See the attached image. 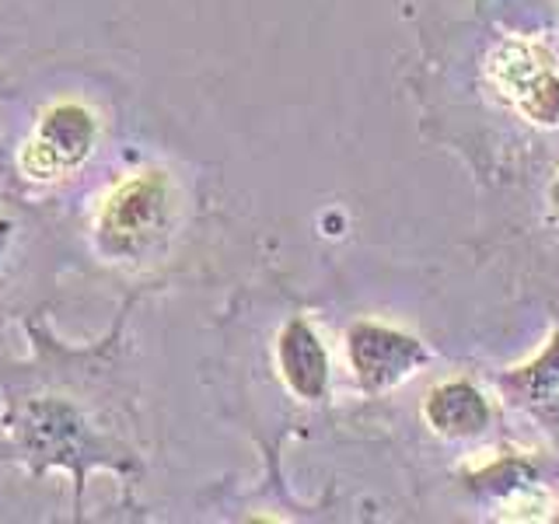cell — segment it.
I'll list each match as a JSON object with an SVG mask.
<instances>
[{
    "instance_id": "cell-1",
    "label": "cell",
    "mask_w": 559,
    "mask_h": 524,
    "mask_svg": "<svg viewBox=\"0 0 559 524\" xmlns=\"http://www.w3.org/2000/svg\"><path fill=\"white\" fill-rule=\"evenodd\" d=\"M14 437L17 448L25 451V458L35 462V472L49 465L67 468L70 476L84 483L87 468L109 465V468H127L130 454L116 441L102 437L92 424L84 419L78 406H70L67 398H32L14 413Z\"/></svg>"
},
{
    "instance_id": "cell-2",
    "label": "cell",
    "mask_w": 559,
    "mask_h": 524,
    "mask_svg": "<svg viewBox=\"0 0 559 524\" xmlns=\"http://www.w3.org/2000/svg\"><path fill=\"white\" fill-rule=\"evenodd\" d=\"M175 214V189L162 168L136 171L105 192L92 224L95 249L112 262L144 259L168 235Z\"/></svg>"
},
{
    "instance_id": "cell-3",
    "label": "cell",
    "mask_w": 559,
    "mask_h": 524,
    "mask_svg": "<svg viewBox=\"0 0 559 524\" xmlns=\"http://www.w3.org/2000/svg\"><path fill=\"white\" fill-rule=\"evenodd\" d=\"M102 140V119L92 105L78 98L49 102L35 116L28 136L17 147V171L32 186H52L70 179L95 157Z\"/></svg>"
},
{
    "instance_id": "cell-4",
    "label": "cell",
    "mask_w": 559,
    "mask_h": 524,
    "mask_svg": "<svg viewBox=\"0 0 559 524\" xmlns=\"http://www.w3.org/2000/svg\"><path fill=\"white\" fill-rule=\"evenodd\" d=\"M346 357L367 395H384L409 381L433 360L427 343L381 322H354L346 329Z\"/></svg>"
},
{
    "instance_id": "cell-5",
    "label": "cell",
    "mask_w": 559,
    "mask_h": 524,
    "mask_svg": "<svg viewBox=\"0 0 559 524\" xmlns=\"http://www.w3.org/2000/svg\"><path fill=\"white\" fill-rule=\"evenodd\" d=\"M276 367L280 378H284L287 389L305 398V402H319L329 392V349L322 336L314 332L305 319H290L276 336Z\"/></svg>"
},
{
    "instance_id": "cell-6",
    "label": "cell",
    "mask_w": 559,
    "mask_h": 524,
    "mask_svg": "<svg viewBox=\"0 0 559 524\" xmlns=\"http://www.w3.org/2000/svg\"><path fill=\"white\" fill-rule=\"evenodd\" d=\"M493 70H507L497 81L507 87V95L514 98L518 109L538 127H556L559 122V78L549 67L535 60L532 49L524 46H507L493 60Z\"/></svg>"
},
{
    "instance_id": "cell-7",
    "label": "cell",
    "mask_w": 559,
    "mask_h": 524,
    "mask_svg": "<svg viewBox=\"0 0 559 524\" xmlns=\"http://www.w3.org/2000/svg\"><path fill=\"white\" fill-rule=\"evenodd\" d=\"M427 424L433 433L448 437V441H468V437H483L489 430V402L486 395L465 378H454L437 384L427 398Z\"/></svg>"
},
{
    "instance_id": "cell-8",
    "label": "cell",
    "mask_w": 559,
    "mask_h": 524,
    "mask_svg": "<svg viewBox=\"0 0 559 524\" xmlns=\"http://www.w3.org/2000/svg\"><path fill=\"white\" fill-rule=\"evenodd\" d=\"M503 389L514 392L518 402L524 406H549V402H559V332L552 336V343L542 349V357L518 367L503 378Z\"/></svg>"
},
{
    "instance_id": "cell-9",
    "label": "cell",
    "mask_w": 559,
    "mask_h": 524,
    "mask_svg": "<svg viewBox=\"0 0 559 524\" xmlns=\"http://www.w3.org/2000/svg\"><path fill=\"white\" fill-rule=\"evenodd\" d=\"M532 479V472L524 468L521 462H511V458H503L497 465H489L483 468L479 476H472L468 483L479 489V493H511V489H518L521 483H528Z\"/></svg>"
},
{
    "instance_id": "cell-10",
    "label": "cell",
    "mask_w": 559,
    "mask_h": 524,
    "mask_svg": "<svg viewBox=\"0 0 559 524\" xmlns=\"http://www.w3.org/2000/svg\"><path fill=\"white\" fill-rule=\"evenodd\" d=\"M14 235H17V224L11 217H0V266H4V259L11 255Z\"/></svg>"
},
{
    "instance_id": "cell-11",
    "label": "cell",
    "mask_w": 559,
    "mask_h": 524,
    "mask_svg": "<svg viewBox=\"0 0 559 524\" xmlns=\"http://www.w3.org/2000/svg\"><path fill=\"white\" fill-rule=\"evenodd\" d=\"M549 210H552V221L559 227V175H556V182L549 186Z\"/></svg>"
}]
</instances>
